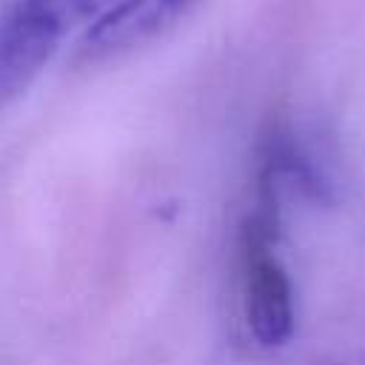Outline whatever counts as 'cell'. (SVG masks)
I'll list each match as a JSON object with an SVG mask.
<instances>
[{
    "mask_svg": "<svg viewBox=\"0 0 365 365\" xmlns=\"http://www.w3.org/2000/svg\"><path fill=\"white\" fill-rule=\"evenodd\" d=\"M120 0H11L0 11V106L26 91L71 34Z\"/></svg>",
    "mask_w": 365,
    "mask_h": 365,
    "instance_id": "1",
    "label": "cell"
},
{
    "mask_svg": "<svg viewBox=\"0 0 365 365\" xmlns=\"http://www.w3.org/2000/svg\"><path fill=\"white\" fill-rule=\"evenodd\" d=\"M279 200L259 194L240 225V299L248 334L262 348H279L294 334V285L274 254Z\"/></svg>",
    "mask_w": 365,
    "mask_h": 365,
    "instance_id": "2",
    "label": "cell"
},
{
    "mask_svg": "<svg viewBox=\"0 0 365 365\" xmlns=\"http://www.w3.org/2000/svg\"><path fill=\"white\" fill-rule=\"evenodd\" d=\"M205 0H120L77 43V57L103 63L151 46L174 31Z\"/></svg>",
    "mask_w": 365,
    "mask_h": 365,
    "instance_id": "3",
    "label": "cell"
}]
</instances>
